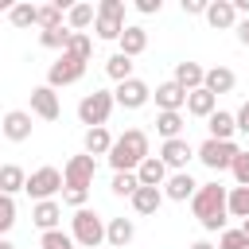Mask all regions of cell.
Masks as SVG:
<instances>
[{"label":"cell","mask_w":249,"mask_h":249,"mask_svg":"<svg viewBox=\"0 0 249 249\" xmlns=\"http://www.w3.org/2000/svg\"><path fill=\"white\" fill-rule=\"evenodd\" d=\"M191 210H195V218H198V226L206 233H226L230 230L226 226V218H230V191L218 179L198 187V195L191 198Z\"/></svg>","instance_id":"cell-1"},{"label":"cell","mask_w":249,"mask_h":249,"mask_svg":"<svg viewBox=\"0 0 249 249\" xmlns=\"http://www.w3.org/2000/svg\"><path fill=\"white\" fill-rule=\"evenodd\" d=\"M148 156H152V148H148V132H144V128H128V132L117 136V144H113V152H109L105 160H109L113 171H136Z\"/></svg>","instance_id":"cell-2"},{"label":"cell","mask_w":249,"mask_h":249,"mask_svg":"<svg viewBox=\"0 0 249 249\" xmlns=\"http://www.w3.org/2000/svg\"><path fill=\"white\" fill-rule=\"evenodd\" d=\"M70 233H74V241H78L82 249H97V245L109 237V222H101V214L86 206V210H74Z\"/></svg>","instance_id":"cell-3"},{"label":"cell","mask_w":249,"mask_h":249,"mask_svg":"<svg viewBox=\"0 0 249 249\" xmlns=\"http://www.w3.org/2000/svg\"><path fill=\"white\" fill-rule=\"evenodd\" d=\"M113 109H117V97L109 89H93V93H86L78 101V121L86 128H105V121H109Z\"/></svg>","instance_id":"cell-4"},{"label":"cell","mask_w":249,"mask_h":249,"mask_svg":"<svg viewBox=\"0 0 249 249\" xmlns=\"http://www.w3.org/2000/svg\"><path fill=\"white\" fill-rule=\"evenodd\" d=\"M241 152H245V148H237V140H210V136H206V140L198 144V163L210 167V171H230Z\"/></svg>","instance_id":"cell-5"},{"label":"cell","mask_w":249,"mask_h":249,"mask_svg":"<svg viewBox=\"0 0 249 249\" xmlns=\"http://www.w3.org/2000/svg\"><path fill=\"white\" fill-rule=\"evenodd\" d=\"M66 191V175L58 171V167H35L31 175H27V195L35 198V202H47V198H54V195H62Z\"/></svg>","instance_id":"cell-6"},{"label":"cell","mask_w":249,"mask_h":249,"mask_svg":"<svg viewBox=\"0 0 249 249\" xmlns=\"http://www.w3.org/2000/svg\"><path fill=\"white\" fill-rule=\"evenodd\" d=\"M82 74H86V62H78V58H70V54H58V58L47 66V86H51V89L74 86V82H82Z\"/></svg>","instance_id":"cell-7"},{"label":"cell","mask_w":249,"mask_h":249,"mask_svg":"<svg viewBox=\"0 0 249 249\" xmlns=\"http://www.w3.org/2000/svg\"><path fill=\"white\" fill-rule=\"evenodd\" d=\"M160 160L167 163V171H187V167H191V160H198V148H191V140H187V136H179V140H163Z\"/></svg>","instance_id":"cell-8"},{"label":"cell","mask_w":249,"mask_h":249,"mask_svg":"<svg viewBox=\"0 0 249 249\" xmlns=\"http://www.w3.org/2000/svg\"><path fill=\"white\" fill-rule=\"evenodd\" d=\"M113 97H117L121 109H144V105L152 101V86H148L144 78H128V82H121V86L113 89Z\"/></svg>","instance_id":"cell-9"},{"label":"cell","mask_w":249,"mask_h":249,"mask_svg":"<svg viewBox=\"0 0 249 249\" xmlns=\"http://www.w3.org/2000/svg\"><path fill=\"white\" fill-rule=\"evenodd\" d=\"M62 175H66V187H89L93 183V175H97V160L93 156H70L66 163H62Z\"/></svg>","instance_id":"cell-10"},{"label":"cell","mask_w":249,"mask_h":249,"mask_svg":"<svg viewBox=\"0 0 249 249\" xmlns=\"http://www.w3.org/2000/svg\"><path fill=\"white\" fill-rule=\"evenodd\" d=\"M152 97H156V109H160V113H183L191 93H187L179 82H171V78H167V82H160V86H156V93H152Z\"/></svg>","instance_id":"cell-11"},{"label":"cell","mask_w":249,"mask_h":249,"mask_svg":"<svg viewBox=\"0 0 249 249\" xmlns=\"http://www.w3.org/2000/svg\"><path fill=\"white\" fill-rule=\"evenodd\" d=\"M206 23H210L214 31H237L241 16H237L233 0H210V8H206Z\"/></svg>","instance_id":"cell-12"},{"label":"cell","mask_w":249,"mask_h":249,"mask_svg":"<svg viewBox=\"0 0 249 249\" xmlns=\"http://www.w3.org/2000/svg\"><path fill=\"white\" fill-rule=\"evenodd\" d=\"M31 113L39 121H58L62 117V105H58V93L51 86H35L31 89Z\"/></svg>","instance_id":"cell-13"},{"label":"cell","mask_w":249,"mask_h":249,"mask_svg":"<svg viewBox=\"0 0 249 249\" xmlns=\"http://www.w3.org/2000/svg\"><path fill=\"white\" fill-rule=\"evenodd\" d=\"M198 187H202V183H195L191 171H171V179L163 183V198H171V202H191V198L198 195Z\"/></svg>","instance_id":"cell-14"},{"label":"cell","mask_w":249,"mask_h":249,"mask_svg":"<svg viewBox=\"0 0 249 249\" xmlns=\"http://www.w3.org/2000/svg\"><path fill=\"white\" fill-rule=\"evenodd\" d=\"M171 82H179L187 93H195V89H202V86H206V66H202V62H191V58H183V62H175V74H171Z\"/></svg>","instance_id":"cell-15"},{"label":"cell","mask_w":249,"mask_h":249,"mask_svg":"<svg viewBox=\"0 0 249 249\" xmlns=\"http://www.w3.org/2000/svg\"><path fill=\"white\" fill-rule=\"evenodd\" d=\"M0 128H4V136H8L12 144H23V140H31V113H23V109H8Z\"/></svg>","instance_id":"cell-16"},{"label":"cell","mask_w":249,"mask_h":249,"mask_svg":"<svg viewBox=\"0 0 249 249\" xmlns=\"http://www.w3.org/2000/svg\"><path fill=\"white\" fill-rule=\"evenodd\" d=\"M113 144H117V136L109 132V128H86V136H82V152L86 156H109L113 152Z\"/></svg>","instance_id":"cell-17"},{"label":"cell","mask_w":249,"mask_h":249,"mask_svg":"<svg viewBox=\"0 0 249 249\" xmlns=\"http://www.w3.org/2000/svg\"><path fill=\"white\" fill-rule=\"evenodd\" d=\"M31 222H35L43 233L58 230V222H62V202H54V198H47V202H35V206H31Z\"/></svg>","instance_id":"cell-18"},{"label":"cell","mask_w":249,"mask_h":249,"mask_svg":"<svg viewBox=\"0 0 249 249\" xmlns=\"http://www.w3.org/2000/svg\"><path fill=\"white\" fill-rule=\"evenodd\" d=\"M136 175H140V187H163V183L171 179V171H167V163H163L160 156H148V160L136 167Z\"/></svg>","instance_id":"cell-19"},{"label":"cell","mask_w":249,"mask_h":249,"mask_svg":"<svg viewBox=\"0 0 249 249\" xmlns=\"http://www.w3.org/2000/svg\"><path fill=\"white\" fill-rule=\"evenodd\" d=\"M128 202H132V210H136L140 218H152V214L163 206V187H140Z\"/></svg>","instance_id":"cell-20"},{"label":"cell","mask_w":249,"mask_h":249,"mask_svg":"<svg viewBox=\"0 0 249 249\" xmlns=\"http://www.w3.org/2000/svg\"><path fill=\"white\" fill-rule=\"evenodd\" d=\"M117 47H121V54H128V58H136V54H144V51H148V31H144L140 23H128Z\"/></svg>","instance_id":"cell-21"},{"label":"cell","mask_w":249,"mask_h":249,"mask_svg":"<svg viewBox=\"0 0 249 249\" xmlns=\"http://www.w3.org/2000/svg\"><path fill=\"white\" fill-rule=\"evenodd\" d=\"M187 113H191V117H202V121H210V117L218 113V97H214V93L202 86V89H195V93L187 97Z\"/></svg>","instance_id":"cell-22"},{"label":"cell","mask_w":249,"mask_h":249,"mask_svg":"<svg viewBox=\"0 0 249 249\" xmlns=\"http://www.w3.org/2000/svg\"><path fill=\"white\" fill-rule=\"evenodd\" d=\"M233 86H237V74H233L230 66H210V70H206V89H210L214 97L230 93Z\"/></svg>","instance_id":"cell-23"},{"label":"cell","mask_w":249,"mask_h":249,"mask_svg":"<svg viewBox=\"0 0 249 249\" xmlns=\"http://www.w3.org/2000/svg\"><path fill=\"white\" fill-rule=\"evenodd\" d=\"M206 128H210V140H233V132H237V113L218 109V113L206 121Z\"/></svg>","instance_id":"cell-24"},{"label":"cell","mask_w":249,"mask_h":249,"mask_svg":"<svg viewBox=\"0 0 249 249\" xmlns=\"http://www.w3.org/2000/svg\"><path fill=\"white\" fill-rule=\"evenodd\" d=\"M0 191L12 195V198H16L19 191H27V171H23L19 163H4V167H0Z\"/></svg>","instance_id":"cell-25"},{"label":"cell","mask_w":249,"mask_h":249,"mask_svg":"<svg viewBox=\"0 0 249 249\" xmlns=\"http://www.w3.org/2000/svg\"><path fill=\"white\" fill-rule=\"evenodd\" d=\"M132 237H136V226H132V218H109V245L113 249H124V245H132Z\"/></svg>","instance_id":"cell-26"},{"label":"cell","mask_w":249,"mask_h":249,"mask_svg":"<svg viewBox=\"0 0 249 249\" xmlns=\"http://www.w3.org/2000/svg\"><path fill=\"white\" fill-rule=\"evenodd\" d=\"M97 23V8L93 4H74L70 12H66V27L70 31H86V27H93Z\"/></svg>","instance_id":"cell-27"},{"label":"cell","mask_w":249,"mask_h":249,"mask_svg":"<svg viewBox=\"0 0 249 249\" xmlns=\"http://www.w3.org/2000/svg\"><path fill=\"white\" fill-rule=\"evenodd\" d=\"M183 128H187L183 113H156V132H160L163 140H179Z\"/></svg>","instance_id":"cell-28"},{"label":"cell","mask_w":249,"mask_h":249,"mask_svg":"<svg viewBox=\"0 0 249 249\" xmlns=\"http://www.w3.org/2000/svg\"><path fill=\"white\" fill-rule=\"evenodd\" d=\"M8 23L12 27H39V4H12Z\"/></svg>","instance_id":"cell-29"},{"label":"cell","mask_w":249,"mask_h":249,"mask_svg":"<svg viewBox=\"0 0 249 249\" xmlns=\"http://www.w3.org/2000/svg\"><path fill=\"white\" fill-rule=\"evenodd\" d=\"M124 27H128V23H124L121 16H101V12H97V23H93V31H97V39H105V43H109V39H117V43H121V35H124Z\"/></svg>","instance_id":"cell-30"},{"label":"cell","mask_w":249,"mask_h":249,"mask_svg":"<svg viewBox=\"0 0 249 249\" xmlns=\"http://www.w3.org/2000/svg\"><path fill=\"white\" fill-rule=\"evenodd\" d=\"M62 54H70V58H78V62H89V58H93V39H89V31H74Z\"/></svg>","instance_id":"cell-31"},{"label":"cell","mask_w":249,"mask_h":249,"mask_svg":"<svg viewBox=\"0 0 249 249\" xmlns=\"http://www.w3.org/2000/svg\"><path fill=\"white\" fill-rule=\"evenodd\" d=\"M105 74H109L117 86H121V82H128V78H136V74H132V58H128V54H121V51L105 58Z\"/></svg>","instance_id":"cell-32"},{"label":"cell","mask_w":249,"mask_h":249,"mask_svg":"<svg viewBox=\"0 0 249 249\" xmlns=\"http://www.w3.org/2000/svg\"><path fill=\"white\" fill-rule=\"evenodd\" d=\"M109 191H113L117 198H132V195L140 191V175H136V171H113Z\"/></svg>","instance_id":"cell-33"},{"label":"cell","mask_w":249,"mask_h":249,"mask_svg":"<svg viewBox=\"0 0 249 249\" xmlns=\"http://www.w3.org/2000/svg\"><path fill=\"white\" fill-rule=\"evenodd\" d=\"M70 27H51V31H39V47H47V51H66V43H70Z\"/></svg>","instance_id":"cell-34"},{"label":"cell","mask_w":249,"mask_h":249,"mask_svg":"<svg viewBox=\"0 0 249 249\" xmlns=\"http://www.w3.org/2000/svg\"><path fill=\"white\" fill-rule=\"evenodd\" d=\"M230 218H249V187H230Z\"/></svg>","instance_id":"cell-35"},{"label":"cell","mask_w":249,"mask_h":249,"mask_svg":"<svg viewBox=\"0 0 249 249\" xmlns=\"http://www.w3.org/2000/svg\"><path fill=\"white\" fill-rule=\"evenodd\" d=\"M78 241H74V233H66V230H51V233H43L39 237V249H74Z\"/></svg>","instance_id":"cell-36"},{"label":"cell","mask_w":249,"mask_h":249,"mask_svg":"<svg viewBox=\"0 0 249 249\" xmlns=\"http://www.w3.org/2000/svg\"><path fill=\"white\" fill-rule=\"evenodd\" d=\"M86 202H89V187H66V191H62V206L86 210Z\"/></svg>","instance_id":"cell-37"},{"label":"cell","mask_w":249,"mask_h":249,"mask_svg":"<svg viewBox=\"0 0 249 249\" xmlns=\"http://www.w3.org/2000/svg\"><path fill=\"white\" fill-rule=\"evenodd\" d=\"M12 226H16V198L0 195V233H8Z\"/></svg>","instance_id":"cell-38"},{"label":"cell","mask_w":249,"mask_h":249,"mask_svg":"<svg viewBox=\"0 0 249 249\" xmlns=\"http://www.w3.org/2000/svg\"><path fill=\"white\" fill-rule=\"evenodd\" d=\"M218 249H249V237L241 233V226L226 230V233H218Z\"/></svg>","instance_id":"cell-39"},{"label":"cell","mask_w":249,"mask_h":249,"mask_svg":"<svg viewBox=\"0 0 249 249\" xmlns=\"http://www.w3.org/2000/svg\"><path fill=\"white\" fill-rule=\"evenodd\" d=\"M233 179H237V187H249V152H241L237 160H233Z\"/></svg>","instance_id":"cell-40"},{"label":"cell","mask_w":249,"mask_h":249,"mask_svg":"<svg viewBox=\"0 0 249 249\" xmlns=\"http://www.w3.org/2000/svg\"><path fill=\"white\" fill-rule=\"evenodd\" d=\"M179 8H183V16H206L210 0H179Z\"/></svg>","instance_id":"cell-41"},{"label":"cell","mask_w":249,"mask_h":249,"mask_svg":"<svg viewBox=\"0 0 249 249\" xmlns=\"http://www.w3.org/2000/svg\"><path fill=\"white\" fill-rule=\"evenodd\" d=\"M97 12H101V16H121V19H124V0H101Z\"/></svg>","instance_id":"cell-42"},{"label":"cell","mask_w":249,"mask_h":249,"mask_svg":"<svg viewBox=\"0 0 249 249\" xmlns=\"http://www.w3.org/2000/svg\"><path fill=\"white\" fill-rule=\"evenodd\" d=\"M160 8H163V0H136L140 16H160Z\"/></svg>","instance_id":"cell-43"},{"label":"cell","mask_w":249,"mask_h":249,"mask_svg":"<svg viewBox=\"0 0 249 249\" xmlns=\"http://www.w3.org/2000/svg\"><path fill=\"white\" fill-rule=\"evenodd\" d=\"M237 132H245V136H249V101L237 109Z\"/></svg>","instance_id":"cell-44"},{"label":"cell","mask_w":249,"mask_h":249,"mask_svg":"<svg viewBox=\"0 0 249 249\" xmlns=\"http://www.w3.org/2000/svg\"><path fill=\"white\" fill-rule=\"evenodd\" d=\"M237 43H241V47H249V16L237 23Z\"/></svg>","instance_id":"cell-45"},{"label":"cell","mask_w":249,"mask_h":249,"mask_svg":"<svg viewBox=\"0 0 249 249\" xmlns=\"http://www.w3.org/2000/svg\"><path fill=\"white\" fill-rule=\"evenodd\" d=\"M191 249H218V245H214V241H206V237H198V241H195Z\"/></svg>","instance_id":"cell-46"},{"label":"cell","mask_w":249,"mask_h":249,"mask_svg":"<svg viewBox=\"0 0 249 249\" xmlns=\"http://www.w3.org/2000/svg\"><path fill=\"white\" fill-rule=\"evenodd\" d=\"M0 249H16V245H12V241H8V237H4V241H0Z\"/></svg>","instance_id":"cell-47"},{"label":"cell","mask_w":249,"mask_h":249,"mask_svg":"<svg viewBox=\"0 0 249 249\" xmlns=\"http://www.w3.org/2000/svg\"><path fill=\"white\" fill-rule=\"evenodd\" d=\"M241 233H245V237H249V218H245V222H241Z\"/></svg>","instance_id":"cell-48"}]
</instances>
